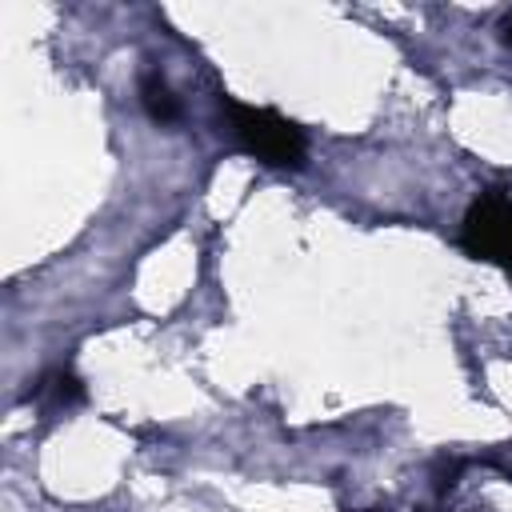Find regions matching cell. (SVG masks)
Instances as JSON below:
<instances>
[{"instance_id":"1","label":"cell","mask_w":512,"mask_h":512,"mask_svg":"<svg viewBox=\"0 0 512 512\" xmlns=\"http://www.w3.org/2000/svg\"><path fill=\"white\" fill-rule=\"evenodd\" d=\"M220 112L228 116V132L244 152H252L268 168H304L308 136L296 120H288L276 108L264 104H240L228 92H220Z\"/></svg>"},{"instance_id":"2","label":"cell","mask_w":512,"mask_h":512,"mask_svg":"<svg viewBox=\"0 0 512 512\" xmlns=\"http://www.w3.org/2000/svg\"><path fill=\"white\" fill-rule=\"evenodd\" d=\"M460 248L472 260L500 264L512 272V196L500 188L480 192L460 224Z\"/></svg>"},{"instance_id":"3","label":"cell","mask_w":512,"mask_h":512,"mask_svg":"<svg viewBox=\"0 0 512 512\" xmlns=\"http://www.w3.org/2000/svg\"><path fill=\"white\" fill-rule=\"evenodd\" d=\"M140 104H144V112H148L156 124H176L180 112H184L180 96L172 92V84H168L160 72H144V76H140Z\"/></svg>"},{"instance_id":"4","label":"cell","mask_w":512,"mask_h":512,"mask_svg":"<svg viewBox=\"0 0 512 512\" xmlns=\"http://www.w3.org/2000/svg\"><path fill=\"white\" fill-rule=\"evenodd\" d=\"M28 400H40L48 408H76L84 400V380L72 368H56L28 392Z\"/></svg>"},{"instance_id":"5","label":"cell","mask_w":512,"mask_h":512,"mask_svg":"<svg viewBox=\"0 0 512 512\" xmlns=\"http://www.w3.org/2000/svg\"><path fill=\"white\" fill-rule=\"evenodd\" d=\"M460 472H464V460H456V456L448 460V456H444V460L436 464V472H432V488H436L440 496H444V492H452V488H456V480H460Z\"/></svg>"},{"instance_id":"6","label":"cell","mask_w":512,"mask_h":512,"mask_svg":"<svg viewBox=\"0 0 512 512\" xmlns=\"http://www.w3.org/2000/svg\"><path fill=\"white\" fill-rule=\"evenodd\" d=\"M496 32H500V44H508V48H512V8L500 16V28H496Z\"/></svg>"},{"instance_id":"7","label":"cell","mask_w":512,"mask_h":512,"mask_svg":"<svg viewBox=\"0 0 512 512\" xmlns=\"http://www.w3.org/2000/svg\"><path fill=\"white\" fill-rule=\"evenodd\" d=\"M364 512H384V508H364Z\"/></svg>"}]
</instances>
